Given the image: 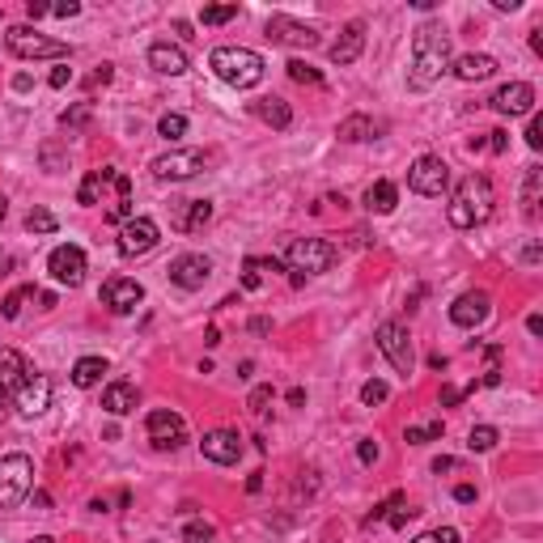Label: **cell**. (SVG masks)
I'll list each match as a JSON object with an SVG mask.
<instances>
[{"instance_id": "obj_1", "label": "cell", "mask_w": 543, "mask_h": 543, "mask_svg": "<svg viewBox=\"0 0 543 543\" xmlns=\"http://www.w3.org/2000/svg\"><path fill=\"white\" fill-rule=\"evenodd\" d=\"M442 73H450V34L442 22H425L412 39V73L408 85L412 90H433Z\"/></svg>"}, {"instance_id": "obj_2", "label": "cell", "mask_w": 543, "mask_h": 543, "mask_svg": "<svg viewBox=\"0 0 543 543\" xmlns=\"http://www.w3.org/2000/svg\"><path fill=\"white\" fill-rule=\"evenodd\" d=\"M493 204H496L493 183H488L484 175H467L463 183H459V192L450 195L446 217H450L454 229H476V225H484L488 217H493Z\"/></svg>"}, {"instance_id": "obj_3", "label": "cell", "mask_w": 543, "mask_h": 543, "mask_svg": "<svg viewBox=\"0 0 543 543\" xmlns=\"http://www.w3.org/2000/svg\"><path fill=\"white\" fill-rule=\"evenodd\" d=\"M208 68L225 81V85H234V90H255L268 65H263V56L251 47H217L208 56Z\"/></svg>"}, {"instance_id": "obj_4", "label": "cell", "mask_w": 543, "mask_h": 543, "mask_svg": "<svg viewBox=\"0 0 543 543\" xmlns=\"http://www.w3.org/2000/svg\"><path fill=\"white\" fill-rule=\"evenodd\" d=\"M4 47L13 51L17 60H65L68 56V43L47 39V34L34 30V26H9L4 30Z\"/></svg>"}, {"instance_id": "obj_5", "label": "cell", "mask_w": 543, "mask_h": 543, "mask_svg": "<svg viewBox=\"0 0 543 543\" xmlns=\"http://www.w3.org/2000/svg\"><path fill=\"white\" fill-rule=\"evenodd\" d=\"M34 488L30 454H4L0 459V510H17Z\"/></svg>"}, {"instance_id": "obj_6", "label": "cell", "mask_w": 543, "mask_h": 543, "mask_svg": "<svg viewBox=\"0 0 543 543\" xmlns=\"http://www.w3.org/2000/svg\"><path fill=\"white\" fill-rule=\"evenodd\" d=\"M289 268L297 272V276H319V272H327L332 263H336V246L323 238H293L289 242Z\"/></svg>"}, {"instance_id": "obj_7", "label": "cell", "mask_w": 543, "mask_h": 543, "mask_svg": "<svg viewBox=\"0 0 543 543\" xmlns=\"http://www.w3.org/2000/svg\"><path fill=\"white\" fill-rule=\"evenodd\" d=\"M408 187L416 195H429V200H442L450 187V166L437 153H425V158L412 161V170H408Z\"/></svg>"}, {"instance_id": "obj_8", "label": "cell", "mask_w": 543, "mask_h": 543, "mask_svg": "<svg viewBox=\"0 0 543 543\" xmlns=\"http://www.w3.org/2000/svg\"><path fill=\"white\" fill-rule=\"evenodd\" d=\"M378 349H383V357L400 369L403 378L412 374L416 352H412V336H408V327H403V323H383V327H378Z\"/></svg>"}, {"instance_id": "obj_9", "label": "cell", "mask_w": 543, "mask_h": 543, "mask_svg": "<svg viewBox=\"0 0 543 543\" xmlns=\"http://www.w3.org/2000/svg\"><path fill=\"white\" fill-rule=\"evenodd\" d=\"M204 170V153L200 149H170V153H161L153 161V175L161 183H183V178H195Z\"/></svg>"}, {"instance_id": "obj_10", "label": "cell", "mask_w": 543, "mask_h": 543, "mask_svg": "<svg viewBox=\"0 0 543 543\" xmlns=\"http://www.w3.org/2000/svg\"><path fill=\"white\" fill-rule=\"evenodd\" d=\"M144 433H149V442L158 450H178L187 442V425H183V416L170 412V408H158V412H149L144 420Z\"/></svg>"}, {"instance_id": "obj_11", "label": "cell", "mask_w": 543, "mask_h": 543, "mask_svg": "<svg viewBox=\"0 0 543 543\" xmlns=\"http://www.w3.org/2000/svg\"><path fill=\"white\" fill-rule=\"evenodd\" d=\"M158 221L153 217H132V221H124V229H119V255L132 259V255H149L153 246H158Z\"/></svg>"}, {"instance_id": "obj_12", "label": "cell", "mask_w": 543, "mask_h": 543, "mask_svg": "<svg viewBox=\"0 0 543 543\" xmlns=\"http://www.w3.org/2000/svg\"><path fill=\"white\" fill-rule=\"evenodd\" d=\"M272 43H280V47H319V30L315 26H302V22H293V17L276 13L268 17V30H263Z\"/></svg>"}, {"instance_id": "obj_13", "label": "cell", "mask_w": 543, "mask_h": 543, "mask_svg": "<svg viewBox=\"0 0 543 543\" xmlns=\"http://www.w3.org/2000/svg\"><path fill=\"white\" fill-rule=\"evenodd\" d=\"M47 272H51L56 285L77 289L81 280H85V251H81V246H56L47 255Z\"/></svg>"}, {"instance_id": "obj_14", "label": "cell", "mask_w": 543, "mask_h": 543, "mask_svg": "<svg viewBox=\"0 0 543 543\" xmlns=\"http://www.w3.org/2000/svg\"><path fill=\"white\" fill-rule=\"evenodd\" d=\"M102 302H107L111 315H132V310L144 302V285L132 280V276H111V280L102 285Z\"/></svg>"}, {"instance_id": "obj_15", "label": "cell", "mask_w": 543, "mask_h": 543, "mask_svg": "<svg viewBox=\"0 0 543 543\" xmlns=\"http://www.w3.org/2000/svg\"><path fill=\"white\" fill-rule=\"evenodd\" d=\"M488 315H493V297L484 289H471L463 297H454V306H450V323L454 327H479Z\"/></svg>"}, {"instance_id": "obj_16", "label": "cell", "mask_w": 543, "mask_h": 543, "mask_svg": "<svg viewBox=\"0 0 543 543\" xmlns=\"http://www.w3.org/2000/svg\"><path fill=\"white\" fill-rule=\"evenodd\" d=\"M493 111H501V115H530L535 111V85H527V81H510V85H501L493 98Z\"/></svg>"}, {"instance_id": "obj_17", "label": "cell", "mask_w": 543, "mask_h": 543, "mask_svg": "<svg viewBox=\"0 0 543 543\" xmlns=\"http://www.w3.org/2000/svg\"><path fill=\"white\" fill-rule=\"evenodd\" d=\"M13 403L22 416H39L51 408V378H43V374H30L26 383L13 391Z\"/></svg>"}, {"instance_id": "obj_18", "label": "cell", "mask_w": 543, "mask_h": 543, "mask_svg": "<svg viewBox=\"0 0 543 543\" xmlns=\"http://www.w3.org/2000/svg\"><path fill=\"white\" fill-rule=\"evenodd\" d=\"M208 276H212V259L208 255H178L170 259V280H175L178 289H204Z\"/></svg>"}, {"instance_id": "obj_19", "label": "cell", "mask_w": 543, "mask_h": 543, "mask_svg": "<svg viewBox=\"0 0 543 543\" xmlns=\"http://www.w3.org/2000/svg\"><path fill=\"white\" fill-rule=\"evenodd\" d=\"M200 450H204L208 463L229 467V463H238V459H242V437L234 429H212V433H204Z\"/></svg>"}, {"instance_id": "obj_20", "label": "cell", "mask_w": 543, "mask_h": 543, "mask_svg": "<svg viewBox=\"0 0 543 543\" xmlns=\"http://www.w3.org/2000/svg\"><path fill=\"white\" fill-rule=\"evenodd\" d=\"M26 378H30V369H26V357H22L17 349H0V408L13 400V391L26 383Z\"/></svg>"}, {"instance_id": "obj_21", "label": "cell", "mask_w": 543, "mask_h": 543, "mask_svg": "<svg viewBox=\"0 0 543 543\" xmlns=\"http://www.w3.org/2000/svg\"><path fill=\"white\" fill-rule=\"evenodd\" d=\"M208 221H212V204L208 200H175V208H170V225L178 234H195Z\"/></svg>"}, {"instance_id": "obj_22", "label": "cell", "mask_w": 543, "mask_h": 543, "mask_svg": "<svg viewBox=\"0 0 543 543\" xmlns=\"http://www.w3.org/2000/svg\"><path fill=\"white\" fill-rule=\"evenodd\" d=\"M361 51H366V22H349V26L340 30V39L332 43V51H327V56H332V65L344 68V65H352Z\"/></svg>"}, {"instance_id": "obj_23", "label": "cell", "mask_w": 543, "mask_h": 543, "mask_svg": "<svg viewBox=\"0 0 543 543\" xmlns=\"http://www.w3.org/2000/svg\"><path fill=\"white\" fill-rule=\"evenodd\" d=\"M149 68L161 73V77H183L187 73V51L175 47V43H153L149 47Z\"/></svg>"}, {"instance_id": "obj_24", "label": "cell", "mask_w": 543, "mask_h": 543, "mask_svg": "<svg viewBox=\"0 0 543 543\" xmlns=\"http://www.w3.org/2000/svg\"><path fill=\"white\" fill-rule=\"evenodd\" d=\"M450 73L459 81H488L496 73V60L484 56V51H471V56H459V60L450 65Z\"/></svg>"}, {"instance_id": "obj_25", "label": "cell", "mask_w": 543, "mask_h": 543, "mask_svg": "<svg viewBox=\"0 0 543 543\" xmlns=\"http://www.w3.org/2000/svg\"><path fill=\"white\" fill-rule=\"evenodd\" d=\"M136 403H141V391H136V383H111L107 391H102V408H107L111 416L136 412Z\"/></svg>"}, {"instance_id": "obj_26", "label": "cell", "mask_w": 543, "mask_h": 543, "mask_svg": "<svg viewBox=\"0 0 543 543\" xmlns=\"http://www.w3.org/2000/svg\"><path fill=\"white\" fill-rule=\"evenodd\" d=\"M255 115L268 124V128H276V132H285L289 124H293V111H289V102L285 98H259L255 102Z\"/></svg>"}, {"instance_id": "obj_27", "label": "cell", "mask_w": 543, "mask_h": 543, "mask_svg": "<svg viewBox=\"0 0 543 543\" xmlns=\"http://www.w3.org/2000/svg\"><path fill=\"white\" fill-rule=\"evenodd\" d=\"M115 178H119V170H115V166H107V170H90V175H85V183H81L77 200H81V204H98V200H102V192L111 187Z\"/></svg>"}, {"instance_id": "obj_28", "label": "cell", "mask_w": 543, "mask_h": 543, "mask_svg": "<svg viewBox=\"0 0 543 543\" xmlns=\"http://www.w3.org/2000/svg\"><path fill=\"white\" fill-rule=\"evenodd\" d=\"M395 204H400V187H395V183H386V178H378V183L366 192L369 212H383V217H386V212H395Z\"/></svg>"}, {"instance_id": "obj_29", "label": "cell", "mask_w": 543, "mask_h": 543, "mask_svg": "<svg viewBox=\"0 0 543 543\" xmlns=\"http://www.w3.org/2000/svg\"><path fill=\"white\" fill-rule=\"evenodd\" d=\"M102 374H107V357H81L77 366H73V386L90 391V386L102 383Z\"/></svg>"}, {"instance_id": "obj_30", "label": "cell", "mask_w": 543, "mask_h": 543, "mask_svg": "<svg viewBox=\"0 0 543 543\" xmlns=\"http://www.w3.org/2000/svg\"><path fill=\"white\" fill-rule=\"evenodd\" d=\"M374 136H378V124H374L369 115H349V119L340 124V141H349V144L374 141Z\"/></svg>"}, {"instance_id": "obj_31", "label": "cell", "mask_w": 543, "mask_h": 543, "mask_svg": "<svg viewBox=\"0 0 543 543\" xmlns=\"http://www.w3.org/2000/svg\"><path fill=\"white\" fill-rule=\"evenodd\" d=\"M539 195H543V170H527V187H522V212L527 217H539Z\"/></svg>"}, {"instance_id": "obj_32", "label": "cell", "mask_w": 543, "mask_h": 543, "mask_svg": "<svg viewBox=\"0 0 543 543\" xmlns=\"http://www.w3.org/2000/svg\"><path fill=\"white\" fill-rule=\"evenodd\" d=\"M496 442H501V433H496L493 425H476V429L467 433V446L476 450V454H488V450H493Z\"/></svg>"}, {"instance_id": "obj_33", "label": "cell", "mask_w": 543, "mask_h": 543, "mask_svg": "<svg viewBox=\"0 0 543 543\" xmlns=\"http://www.w3.org/2000/svg\"><path fill=\"white\" fill-rule=\"evenodd\" d=\"M403 501H408L403 493H391L386 501H378V505H374V510L366 513V527H378V522H386V518H391V510H400Z\"/></svg>"}, {"instance_id": "obj_34", "label": "cell", "mask_w": 543, "mask_h": 543, "mask_svg": "<svg viewBox=\"0 0 543 543\" xmlns=\"http://www.w3.org/2000/svg\"><path fill=\"white\" fill-rule=\"evenodd\" d=\"M238 17V4H208L204 13H200V22L204 26H225V22H234Z\"/></svg>"}, {"instance_id": "obj_35", "label": "cell", "mask_w": 543, "mask_h": 543, "mask_svg": "<svg viewBox=\"0 0 543 543\" xmlns=\"http://www.w3.org/2000/svg\"><path fill=\"white\" fill-rule=\"evenodd\" d=\"M285 68H289V77L302 81V85H323V73H319V68H310L306 60H289Z\"/></svg>"}, {"instance_id": "obj_36", "label": "cell", "mask_w": 543, "mask_h": 543, "mask_svg": "<svg viewBox=\"0 0 543 543\" xmlns=\"http://www.w3.org/2000/svg\"><path fill=\"white\" fill-rule=\"evenodd\" d=\"M56 217H51L47 208H34L30 217H26V229H30V234H56Z\"/></svg>"}, {"instance_id": "obj_37", "label": "cell", "mask_w": 543, "mask_h": 543, "mask_svg": "<svg viewBox=\"0 0 543 543\" xmlns=\"http://www.w3.org/2000/svg\"><path fill=\"white\" fill-rule=\"evenodd\" d=\"M30 297H34V285L13 289V293L4 297V319H17V315H22V302H30Z\"/></svg>"}, {"instance_id": "obj_38", "label": "cell", "mask_w": 543, "mask_h": 543, "mask_svg": "<svg viewBox=\"0 0 543 543\" xmlns=\"http://www.w3.org/2000/svg\"><path fill=\"white\" fill-rule=\"evenodd\" d=\"M386 395H391V386H386L383 378H369V383L361 386V403H369V408H374V403H383Z\"/></svg>"}, {"instance_id": "obj_39", "label": "cell", "mask_w": 543, "mask_h": 543, "mask_svg": "<svg viewBox=\"0 0 543 543\" xmlns=\"http://www.w3.org/2000/svg\"><path fill=\"white\" fill-rule=\"evenodd\" d=\"M158 132H161V136H166V141H178V136L187 132V119H183V115H161Z\"/></svg>"}, {"instance_id": "obj_40", "label": "cell", "mask_w": 543, "mask_h": 543, "mask_svg": "<svg viewBox=\"0 0 543 543\" xmlns=\"http://www.w3.org/2000/svg\"><path fill=\"white\" fill-rule=\"evenodd\" d=\"M259 285H263V263L251 255L242 263V289H259Z\"/></svg>"}, {"instance_id": "obj_41", "label": "cell", "mask_w": 543, "mask_h": 543, "mask_svg": "<svg viewBox=\"0 0 543 543\" xmlns=\"http://www.w3.org/2000/svg\"><path fill=\"white\" fill-rule=\"evenodd\" d=\"M183 543H217V530L208 527V522H192V527L183 530Z\"/></svg>"}, {"instance_id": "obj_42", "label": "cell", "mask_w": 543, "mask_h": 543, "mask_svg": "<svg viewBox=\"0 0 543 543\" xmlns=\"http://www.w3.org/2000/svg\"><path fill=\"white\" fill-rule=\"evenodd\" d=\"M476 149H493V153H505V149H510V136L496 128V132H488V141H471V153H476Z\"/></svg>"}, {"instance_id": "obj_43", "label": "cell", "mask_w": 543, "mask_h": 543, "mask_svg": "<svg viewBox=\"0 0 543 543\" xmlns=\"http://www.w3.org/2000/svg\"><path fill=\"white\" fill-rule=\"evenodd\" d=\"M412 543H459V530H454V527H437V530H425V535H416Z\"/></svg>"}, {"instance_id": "obj_44", "label": "cell", "mask_w": 543, "mask_h": 543, "mask_svg": "<svg viewBox=\"0 0 543 543\" xmlns=\"http://www.w3.org/2000/svg\"><path fill=\"white\" fill-rule=\"evenodd\" d=\"M107 221H132V195H119L111 208H107Z\"/></svg>"}, {"instance_id": "obj_45", "label": "cell", "mask_w": 543, "mask_h": 543, "mask_svg": "<svg viewBox=\"0 0 543 543\" xmlns=\"http://www.w3.org/2000/svg\"><path fill=\"white\" fill-rule=\"evenodd\" d=\"M85 119H90V102H81V107H73V111L60 115V124H65V128H81Z\"/></svg>"}, {"instance_id": "obj_46", "label": "cell", "mask_w": 543, "mask_h": 543, "mask_svg": "<svg viewBox=\"0 0 543 543\" xmlns=\"http://www.w3.org/2000/svg\"><path fill=\"white\" fill-rule=\"evenodd\" d=\"M527 144L539 153L543 149V115H530V128H527Z\"/></svg>"}, {"instance_id": "obj_47", "label": "cell", "mask_w": 543, "mask_h": 543, "mask_svg": "<svg viewBox=\"0 0 543 543\" xmlns=\"http://www.w3.org/2000/svg\"><path fill=\"white\" fill-rule=\"evenodd\" d=\"M268 403H272V386H255V395H251V412H268Z\"/></svg>"}, {"instance_id": "obj_48", "label": "cell", "mask_w": 543, "mask_h": 543, "mask_svg": "<svg viewBox=\"0 0 543 543\" xmlns=\"http://www.w3.org/2000/svg\"><path fill=\"white\" fill-rule=\"evenodd\" d=\"M357 459H361V463H378V446H374V442H357Z\"/></svg>"}, {"instance_id": "obj_49", "label": "cell", "mask_w": 543, "mask_h": 543, "mask_svg": "<svg viewBox=\"0 0 543 543\" xmlns=\"http://www.w3.org/2000/svg\"><path fill=\"white\" fill-rule=\"evenodd\" d=\"M403 442H408V446H425V442H433L429 425H425V429H408V433H403Z\"/></svg>"}, {"instance_id": "obj_50", "label": "cell", "mask_w": 543, "mask_h": 543, "mask_svg": "<svg viewBox=\"0 0 543 543\" xmlns=\"http://www.w3.org/2000/svg\"><path fill=\"white\" fill-rule=\"evenodd\" d=\"M51 13H56V17H77L81 4H77V0H60V4H51Z\"/></svg>"}, {"instance_id": "obj_51", "label": "cell", "mask_w": 543, "mask_h": 543, "mask_svg": "<svg viewBox=\"0 0 543 543\" xmlns=\"http://www.w3.org/2000/svg\"><path fill=\"white\" fill-rule=\"evenodd\" d=\"M463 395H467V391H459V386H442V408H454Z\"/></svg>"}, {"instance_id": "obj_52", "label": "cell", "mask_w": 543, "mask_h": 543, "mask_svg": "<svg viewBox=\"0 0 543 543\" xmlns=\"http://www.w3.org/2000/svg\"><path fill=\"white\" fill-rule=\"evenodd\" d=\"M68 81H73V68H56V73H51V90H65V85H68Z\"/></svg>"}, {"instance_id": "obj_53", "label": "cell", "mask_w": 543, "mask_h": 543, "mask_svg": "<svg viewBox=\"0 0 543 543\" xmlns=\"http://www.w3.org/2000/svg\"><path fill=\"white\" fill-rule=\"evenodd\" d=\"M454 501H459V505H471V501H476V488H471V484H459V488H454Z\"/></svg>"}, {"instance_id": "obj_54", "label": "cell", "mask_w": 543, "mask_h": 543, "mask_svg": "<svg viewBox=\"0 0 543 543\" xmlns=\"http://www.w3.org/2000/svg\"><path fill=\"white\" fill-rule=\"evenodd\" d=\"M26 13H30V22H39V17L51 13V4H43V0H30V4H26Z\"/></svg>"}, {"instance_id": "obj_55", "label": "cell", "mask_w": 543, "mask_h": 543, "mask_svg": "<svg viewBox=\"0 0 543 543\" xmlns=\"http://www.w3.org/2000/svg\"><path fill=\"white\" fill-rule=\"evenodd\" d=\"M543 259V246L539 242H527V251H522V263H539Z\"/></svg>"}, {"instance_id": "obj_56", "label": "cell", "mask_w": 543, "mask_h": 543, "mask_svg": "<svg viewBox=\"0 0 543 543\" xmlns=\"http://www.w3.org/2000/svg\"><path fill=\"white\" fill-rule=\"evenodd\" d=\"M111 77H115V68H111V65H98V73L90 77V85H107Z\"/></svg>"}, {"instance_id": "obj_57", "label": "cell", "mask_w": 543, "mask_h": 543, "mask_svg": "<svg viewBox=\"0 0 543 543\" xmlns=\"http://www.w3.org/2000/svg\"><path fill=\"white\" fill-rule=\"evenodd\" d=\"M454 467H459V463H454V459H446V454H442V459H437V463H433V471H437V476H442V471H454Z\"/></svg>"}, {"instance_id": "obj_58", "label": "cell", "mask_w": 543, "mask_h": 543, "mask_svg": "<svg viewBox=\"0 0 543 543\" xmlns=\"http://www.w3.org/2000/svg\"><path fill=\"white\" fill-rule=\"evenodd\" d=\"M527 332H530V336H543V319H539V315H530V319H527Z\"/></svg>"}, {"instance_id": "obj_59", "label": "cell", "mask_w": 543, "mask_h": 543, "mask_svg": "<svg viewBox=\"0 0 543 543\" xmlns=\"http://www.w3.org/2000/svg\"><path fill=\"white\" fill-rule=\"evenodd\" d=\"M204 344H208V349H217V344H221V332H217V327H208V332H204Z\"/></svg>"}, {"instance_id": "obj_60", "label": "cell", "mask_w": 543, "mask_h": 543, "mask_svg": "<svg viewBox=\"0 0 543 543\" xmlns=\"http://www.w3.org/2000/svg\"><path fill=\"white\" fill-rule=\"evenodd\" d=\"M259 488H263V471H255V476L246 479V493H259Z\"/></svg>"}, {"instance_id": "obj_61", "label": "cell", "mask_w": 543, "mask_h": 543, "mask_svg": "<svg viewBox=\"0 0 543 543\" xmlns=\"http://www.w3.org/2000/svg\"><path fill=\"white\" fill-rule=\"evenodd\" d=\"M530 47H535V56H543V26L530 34Z\"/></svg>"}, {"instance_id": "obj_62", "label": "cell", "mask_w": 543, "mask_h": 543, "mask_svg": "<svg viewBox=\"0 0 543 543\" xmlns=\"http://www.w3.org/2000/svg\"><path fill=\"white\" fill-rule=\"evenodd\" d=\"M289 403H293V408H297V403H306V391H302V386H293V391H289Z\"/></svg>"}, {"instance_id": "obj_63", "label": "cell", "mask_w": 543, "mask_h": 543, "mask_svg": "<svg viewBox=\"0 0 543 543\" xmlns=\"http://www.w3.org/2000/svg\"><path fill=\"white\" fill-rule=\"evenodd\" d=\"M30 543H56V539H51V535H34Z\"/></svg>"}, {"instance_id": "obj_64", "label": "cell", "mask_w": 543, "mask_h": 543, "mask_svg": "<svg viewBox=\"0 0 543 543\" xmlns=\"http://www.w3.org/2000/svg\"><path fill=\"white\" fill-rule=\"evenodd\" d=\"M4 212H9V204H4V195H0V221H4Z\"/></svg>"}]
</instances>
